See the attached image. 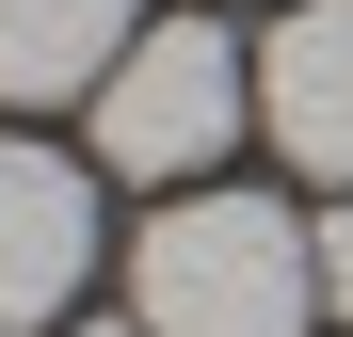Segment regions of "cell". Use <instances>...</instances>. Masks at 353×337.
I'll return each instance as SVG.
<instances>
[{
	"label": "cell",
	"instance_id": "6da1fadb",
	"mask_svg": "<svg viewBox=\"0 0 353 337\" xmlns=\"http://www.w3.org/2000/svg\"><path fill=\"white\" fill-rule=\"evenodd\" d=\"M129 321L145 337H305L321 321V225L273 193H176L129 241Z\"/></svg>",
	"mask_w": 353,
	"mask_h": 337
},
{
	"label": "cell",
	"instance_id": "5b68a950",
	"mask_svg": "<svg viewBox=\"0 0 353 337\" xmlns=\"http://www.w3.org/2000/svg\"><path fill=\"white\" fill-rule=\"evenodd\" d=\"M129 32H145V0H0V96L65 112V96H97L129 65Z\"/></svg>",
	"mask_w": 353,
	"mask_h": 337
},
{
	"label": "cell",
	"instance_id": "277c9868",
	"mask_svg": "<svg viewBox=\"0 0 353 337\" xmlns=\"http://www.w3.org/2000/svg\"><path fill=\"white\" fill-rule=\"evenodd\" d=\"M257 129L289 145V177L353 193V0H289L257 32Z\"/></svg>",
	"mask_w": 353,
	"mask_h": 337
},
{
	"label": "cell",
	"instance_id": "52a82bcc",
	"mask_svg": "<svg viewBox=\"0 0 353 337\" xmlns=\"http://www.w3.org/2000/svg\"><path fill=\"white\" fill-rule=\"evenodd\" d=\"M48 337H145V321H48Z\"/></svg>",
	"mask_w": 353,
	"mask_h": 337
},
{
	"label": "cell",
	"instance_id": "7a4b0ae2",
	"mask_svg": "<svg viewBox=\"0 0 353 337\" xmlns=\"http://www.w3.org/2000/svg\"><path fill=\"white\" fill-rule=\"evenodd\" d=\"M81 112H97V161H112V177L209 193V161L257 129V65H241V32H225V17H145L129 65H112Z\"/></svg>",
	"mask_w": 353,
	"mask_h": 337
},
{
	"label": "cell",
	"instance_id": "8992f818",
	"mask_svg": "<svg viewBox=\"0 0 353 337\" xmlns=\"http://www.w3.org/2000/svg\"><path fill=\"white\" fill-rule=\"evenodd\" d=\"M321 305L353 321V209H321Z\"/></svg>",
	"mask_w": 353,
	"mask_h": 337
},
{
	"label": "cell",
	"instance_id": "3957f363",
	"mask_svg": "<svg viewBox=\"0 0 353 337\" xmlns=\"http://www.w3.org/2000/svg\"><path fill=\"white\" fill-rule=\"evenodd\" d=\"M97 273V177L65 145H17L0 129V337H48Z\"/></svg>",
	"mask_w": 353,
	"mask_h": 337
}]
</instances>
